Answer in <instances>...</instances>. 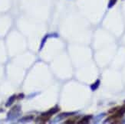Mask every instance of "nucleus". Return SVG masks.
<instances>
[{"mask_svg":"<svg viewBox=\"0 0 125 124\" xmlns=\"http://www.w3.org/2000/svg\"><path fill=\"white\" fill-rule=\"evenodd\" d=\"M99 85H100V80H97L92 85H91V89L94 91L97 89V87H99Z\"/></svg>","mask_w":125,"mask_h":124,"instance_id":"nucleus-2","label":"nucleus"},{"mask_svg":"<svg viewBox=\"0 0 125 124\" xmlns=\"http://www.w3.org/2000/svg\"><path fill=\"white\" fill-rule=\"evenodd\" d=\"M91 117V116H85L84 118H83V119L81 120V121H80V122H79V123H88V120H90Z\"/></svg>","mask_w":125,"mask_h":124,"instance_id":"nucleus-4","label":"nucleus"},{"mask_svg":"<svg viewBox=\"0 0 125 124\" xmlns=\"http://www.w3.org/2000/svg\"><path fill=\"white\" fill-rule=\"evenodd\" d=\"M58 110H59V108H58V107H54V108H51V110H49L48 112H46V113L42 114V116H51V115H53V114L56 113L57 112H58Z\"/></svg>","mask_w":125,"mask_h":124,"instance_id":"nucleus-1","label":"nucleus"},{"mask_svg":"<svg viewBox=\"0 0 125 124\" xmlns=\"http://www.w3.org/2000/svg\"><path fill=\"white\" fill-rule=\"evenodd\" d=\"M124 123H125V120H124Z\"/></svg>","mask_w":125,"mask_h":124,"instance_id":"nucleus-7","label":"nucleus"},{"mask_svg":"<svg viewBox=\"0 0 125 124\" xmlns=\"http://www.w3.org/2000/svg\"><path fill=\"white\" fill-rule=\"evenodd\" d=\"M104 115H105L104 113H101V114H100L99 116H96V118H95V120H96V121H95V122L99 121V120H100L101 119H102L103 117L104 116Z\"/></svg>","mask_w":125,"mask_h":124,"instance_id":"nucleus-6","label":"nucleus"},{"mask_svg":"<svg viewBox=\"0 0 125 124\" xmlns=\"http://www.w3.org/2000/svg\"><path fill=\"white\" fill-rule=\"evenodd\" d=\"M15 98H16V96L15 95H13L12 97H11L10 98H9V100H8V103H6V106H9L11 105V104H12V103L14 102V100H15Z\"/></svg>","mask_w":125,"mask_h":124,"instance_id":"nucleus-3","label":"nucleus"},{"mask_svg":"<svg viewBox=\"0 0 125 124\" xmlns=\"http://www.w3.org/2000/svg\"><path fill=\"white\" fill-rule=\"evenodd\" d=\"M116 2H117V0H110L109 4H108V8L111 9V7H113L115 3H116Z\"/></svg>","mask_w":125,"mask_h":124,"instance_id":"nucleus-5","label":"nucleus"}]
</instances>
